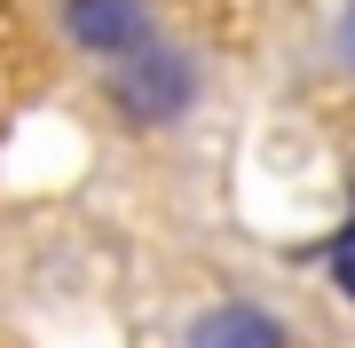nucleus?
<instances>
[{"label": "nucleus", "mask_w": 355, "mask_h": 348, "mask_svg": "<svg viewBox=\"0 0 355 348\" xmlns=\"http://www.w3.org/2000/svg\"><path fill=\"white\" fill-rule=\"evenodd\" d=\"M198 56L174 48V40H150V48L119 56L111 79H103V103H111L127 127H174V119L198 111Z\"/></svg>", "instance_id": "obj_1"}, {"label": "nucleus", "mask_w": 355, "mask_h": 348, "mask_svg": "<svg viewBox=\"0 0 355 348\" xmlns=\"http://www.w3.org/2000/svg\"><path fill=\"white\" fill-rule=\"evenodd\" d=\"M340 64H347V79H355V0L340 8Z\"/></svg>", "instance_id": "obj_5"}, {"label": "nucleus", "mask_w": 355, "mask_h": 348, "mask_svg": "<svg viewBox=\"0 0 355 348\" xmlns=\"http://www.w3.org/2000/svg\"><path fill=\"white\" fill-rule=\"evenodd\" d=\"M182 348H292L284 317H268L261 301H214V309L190 317Z\"/></svg>", "instance_id": "obj_3"}, {"label": "nucleus", "mask_w": 355, "mask_h": 348, "mask_svg": "<svg viewBox=\"0 0 355 348\" xmlns=\"http://www.w3.org/2000/svg\"><path fill=\"white\" fill-rule=\"evenodd\" d=\"M324 277H331V293H340V301H355V214L324 238Z\"/></svg>", "instance_id": "obj_4"}, {"label": "nucleus", "mask_w": 355, "mask_h": 348, "mask_svg": "<svg viewBox=\"0 0 355 348\" xmlns=\"http://www.w3.org/2000/svg\"><path fill=\"white\" fill-rule=\"evenodd\" d=\"M64 40L103 56V64H119V56L150 48L158 24H150V0H64Z\"/></svg>", "instance_id": "obj_2"}]
</instances>
